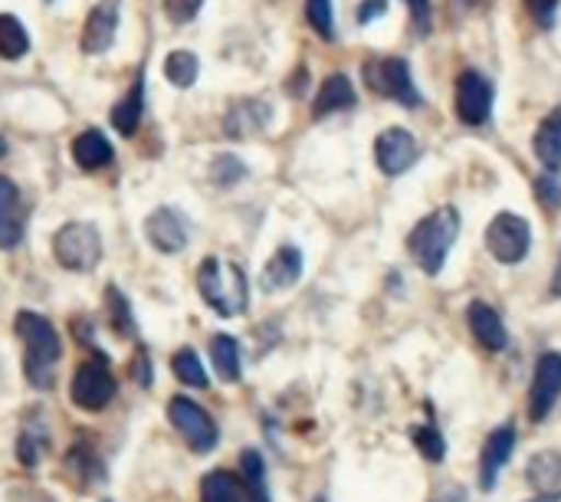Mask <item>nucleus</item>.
<instances>
[{"label":"nucleus","mask_w":561,"mask_h":502,"mask_svg":"<svg viewBox=\"0 0 561 502\" xmlns=\"http://www.w3.org/2000/svg\"><path fill=\"white\" fill-rule=\"evenodd\" d=\"M411 437H414V447L421 450V457H424V460L440 464V460L447 457V444H444V434H440L437 427H431V424L414 427V431H411Z\"/></svg>","instance_id":"7c9ffc66"},{"label":"nucleus","mask_w":561,"mask_h":502,"mask_svg":"<svg viewBox=\"0 0 561 502\" xmlns=\"http://www.w3.org/2000/svg\"><path fill=\"white\" fill-rule=\"evenodd\" d=\"M171 368H174V375H178L181 385H187V388H210V378L204 372V362L197 358L194 349H178L171 355Z\"/></svg>","instance_id":"c85d7f7f"},{"label":"nucleus","mask_w":561,"mask_h":502,"mask_svg":"<svg viewBox=\"0 0 561 502\" xmlns=\"http://www.w3.org/2000/svg\"><path fill=\"white\" fill-rule=\"evenodd\" d=\"M365 79L371 85V92L398 102V105H408V109H421V92L411 79V66L401 59V56H385L378 62H368L365 66Z\"/></svg>","instance_id":"0eeeda50"},{"label":"nucleus","mask_w":561,"mask_h":502,"mask_svg":"<svg viewBox=\"0 0 561 502\" xmlns=\"http://www.w3.org/2000/svg\"><path fill=\"white\" fill-rule=\"evenodd\" d=\"M53 256L69 273L95 270V263L102 260V237L95 224H82V220L62 224L53 237Z\"/></svg>","instance_id":"20e7f679"},{"label":"nucleus","mask_w":561,"mask_h":502,"mask_svg":"<svg viewBox=\"0 0 561 502\" xmlns=\"http://www.w3.org/2000/svg\"><path fill=\"white\" fill-rule=\"evenodd\" d=\"M434 502H467V493H463L460 487H447V490L437 493V500Z\"/></svg>","instance_id":"ea45409f"},{"label":"nucleus","mask_w":561,"mask_h":502,"mask_svg":"<svg viewBox=\"0 0 561 502\" xmlns=\"http://www.w3.org/2000/svg\"><path fill=\"white\" fill-rule=\"evenodd\" d=\"M513 450H516V427H513V424H503V427H496V431L486 437L483 454H480V487H483L486 493L496 490L500 474H503V467L510 464Z\"/></svg>","instance_id":"4468645a"},{"label":"nucleus","mask_w":561,"mask_h":502,"mask_svg":"<svg viewBox=\"0 0 561 502\" xmlns=\"http://www.w3.org/2000/svg\"><path fill=\"white\" fill-rule=\"evenodd\" d=\"M240 483L247 502H270V490H266V464L256 450H243L240 454Z\"/></svg>","instance_id":"b1692460"},{"label":"nucleus","mask_w":561,"mask_h":502,"mask_svg":"<svg viewBox=\"0 0 561 502\" xmlns=\"http://www.w3.org/2000/svg\"><path fill=\"white\" fill-rule=\"evenodd\" d=\"M108 306H112V326H115V332H118V335H128V332H131L128 299H125L115 286H108Z\"/></svg>","instance_id":"72a5a7b5"},{"label":"nucleus","mask_w":561,"mask_h":502,"mask_svg":"<svg viewBox=\"0 0 561 502\" xmlns=\"http://www.w3.org/2000/svg\"><path fill=\"white\" fill-rule=\"evenodd\" d=\"M408 7H411V20H414V30H417V36H427L431 33V26H434V20H431V0H408Z\"/></svg>","instance_id":"4c0bfd02"},{"label":"nucleus","mask_w":561,"mask_h":502,"mask_svg":"<svg viewBox=\"0 0 561 502\" xmlns=\"http://www.w3.org/2000/svg\"><path fill=\"white\" fill-rule=\"evenodd\" d=\"M210 362H214V368H217V375H220V381H237L240 378V345H237V339L233 335H214L210 339Z\"/></svg>","instance_id":"a878e982"},{"label":"nucleus","mask_w":561,"mask_h":502,"mask_svg":"<svg viewBox=\"0 0 561 502\" xmlns=\"http://www.w3.org/2000/svg\"><path fill=\"white\" fill-rule=\"evenodd\" d=\"M270 118H273V109H270L266 102H260V99H240V102L227 112L224 132H227L230 138H253V135H260V132L270 125Z\"/></svg>","instance_id":"dca6fc26"},{"label":"nucleus","mask_w":561,"mask_h":502,"mask_svg":"<svg viewBox=\"0 0 561 502\" xmlns=\"http://www.w3.org/2000/svg\"><path fill=\"white\" fill-rule=\"evenodd\" d=\"M536 158L549 168V171H559L561 168V105H556L546 118H542V125H539V132H536Z\"/></svg>","instance_id":"5701e85b"},{"label":"nucleus","mask_w":561,"mask_h":502,"mask_svg":"<svg viewBox=\"0 0 561 502\" xmlns=\"http://www.w3.org/2000/svg\"><path fill=\"white\" fill-rule=\"evenodd\" d=\"M210 178H214V184L230 187V184H237V181H243V178H247V168H243V161H240V158H233V155H220V158L210 164Z\"/></svg>","instance_id":"473e14b6"},{"label":"nucleus","mask_w":561,"mask_h":502,"mask_svg":"<svg viewBox=\"0 0 561 502\" xmlns=\"http://www.w3.org/2000/svg\"><path fill=\"white\" fill-rule=\"evenodd\" d=\"M355 105V85L345 72H332L322 85H319V95L312 102V115L316 118H325V115H335V112H345Z\"/></svg>","instance_id":"aec40b11"},{"label":"nucleus","mask_w":561,"mask_h":502,"mask_svg":"<svg viewBox=\"0 0 561 502\" xmlns=\"http://www.w3.org/2000/svg\"><path fill=\"white\" fill-rule=\"evenodd\" d=\"M561 0H526V10L533 13V20L542 26V30H552L556 23V13H559Z\"/></svg>","instance_id":"e433bc0d"},{"label":"nucleus","mask_w":561,"mask_h":502,"mask_svg":"<svg viewBox=\"0 0 561 502\" xmlns=\"http://www.w3.org/2000/svg\"><path fill=\"white\" fill-rule=\"evenodd\" d=\"M201 7H204V0H164V13L174 23H191L201 13Z\"/></svg>","instance_id":"c9c22d12"},{"label":"nucleus","mask_w":561,"mask_h":502,"mask_svg":"<svg viewBox=\"0 0 561 502\" xmlns=\"http://www.w3.org/2000/svg\"><path fill=\"white\" fill-rule=\"evenodd\" d=\"M536 194H539V201H542L549 210L561 207V178H556V174H542V178L536 181Z\"/></svg>","instance_id":"f704fd0d"},{"label":"nucleus","mask_w":561,"mask_h":502,"mask_svg":"<svg viewBox=\"0 0 561 502\" xmlns=\"http://www.w3.org/2000/svg\"><path fill=\"white\" fill-rule=\"evenodd\" d=\"M306 20L322 39H335V10L332 0H306Z\"/></svg>","instance_id":"2f4dec72"},{"label":"nucleus","mask_w":561,"mask_h":502,"mask_svg":"<svg viewBox=\"0 0 561 502\" xmlns=\"http://www.w3.org/2000/svg\"><path fill=\"white\" fill-rule=\"evenodd\" d=\"M457 3H460V7H470V3H477V0H454V7H457Z\"/></svg>","instance_id":"79ce46f5"},{"label":"nucleus","mask_w":561,"mask_h":502,"mask_svg":"<svg viewBox=\"0 0 561 502\" xmlns=\"http://www.w3.org/2000/svg\"><path fill=\"white\" fill-rule=\"evenodd\" d=\"M30 53V33L13 13H0V59H20Z\"/></svg>","instance_id":"bb28decb"},{"label":"nucleus","mask_w":561,"mask_h":502,"mask_svg":"<svg viewBox=\"0 0 561 502\" xmlns=\"http://www.w3.org/2000/svg\"><path fill=\"white\" fill-rule=\"evenodd\" d=\"M145 237H148V243H151L158 253H164V256L181 253V250L187 247V220H184L174 207H158V210H151L148 220H145Z\"/></svg>","instance_id":"f8f14e48"},{"label":"nucleus","mask_w":561,"mask_h":502,"mask_svg":"<svg viewBox=\"0 0 561 502\" xmlns=\"http://www.w3.org/2000/svg\"><path fill=\"white\" fill-rule=\"evenodd\" d=\"M529 502H559V500H549V497H533Z\"/></svg>","instance_id":"37998d69"},{"label":"nucleus","mask_w":561,"mask_h":502,"mask_svg":"<svg viewBox=\"0 0 561 502\" xmlns=\"http://www.w3.org/2000/svg\"><path fill=\"white\" fill-rule=\"evenodd\" d=\"M302 276V253L296 247H279L270 263L263 266V276H260V286L266 293H283V289H293Z\"/></svg>","instance_id":"f3484780"},{"label":"nucleus","mask_w":561,"mask_h":502,"mask_svg":"<svg viewBox=\"0 0 561 502\" xmlns=\"http://www.w3.org/2000/svg\"><path fill=\"white\" fill-rule=\"evenodd\" d=\"M385 10H388V0H365V3L358 7V23L368 26V23H371L375 16H381Z\"/></svg>","instance_id":"58836bf2"},{"label":"nucleus","mask_w":561,"mask_h":502,"mask_svg":"<svg viewBox=\"0 0 561 502\" xmlns=\"http://www.w3.org/2000/svg\"><path fill=\"white\" fill-rule=\"evenodd\" d=\"M168 421L194 454H210L217 447V441H220V431H217L214 418L191 398H181V395L171 398L168 401Z\"/></svg>","instance_id":"423d86ee"},{"label":"nucleus","mask_w":561,"mask_h":502,"mask_svg":"<svg viewBox=\"0 0 561 502\" xmlns=\"http://www.w3.org/2000/svg\"><path fill=\"white\" fill-rule=\"evenodd\" d=\"M417 158H421V148H417V138L408 128H388L375 141V161L388 178L404 174Z\"/></svg>","instance_id":"9b49d317"},{"label":"nucleus","mask_w":561,"mask_h":502,"mask_svg":"<svg viewBox=\"0 0 561 502\" xmlns=\"http://www.w3.org/2000/svg\"><path fill=\"white\" fill-rule=\"evenodd\" d=\"M49 450L46 444V431H36V427H23L20 437H16V460L26 467V470H36L39 457Z\"/></svg>","instance_id":"c756f323"},{"label":"nucleus","mask_w":561,"mask_h":502,"mask_svg":"<svg viewBox=\"0 0 561 502\" xmlns=\"http://www.w3.org/2000/svg\"><path fill=\"white\" fill-rule=\"evenodd\" d=\"M561 398V355L559 352H546L536 365L533 375V388H529V418L536 424H542L552 408Z\"/></svg>","instance_id":"9d476101"},{"label":"nucleus","mask_w":561,"mask_h":502,"mask_svg":"<svg viewBox=\"0 0 561 502\" xmlns=\"http://www.w3.org/2000/svg\"><path fill=\"white\" fill-rule=\"evenodd\" d=\"M141 115H145V76L138 72L135 82H131V89L112 109V125H115L118 135H135L138 125H141Z\"/></svg>","instance_id":"412c9836"},{"label":"nucleus","mask_w":561,"mask_h":502,"mask_svg":"<svg viewBox=\"0 0 561 502\" xmlns=\"http://www.w3.org/2000/svg\"><path fill=\"white\" fill-rule=\"evenodd\" d=\"M13 329L23 342V375L36 391H49L53 378H56V365L62 358V342L53 329L49 319H43L39 312H16Z\"/></svg>","instance_id":"f257e3e1"},{"label":"nucleus","mask_w":561,"mask_h":502,"mask_svg":"<svg viewBox=\"0 0 561 502\" xmlns=\"http://www.w3.org/2000/svg\"><path fill=\"white\" fill-rule=\"evenodd\" d=\"M526 480L533 483L536 497L561 502V450H542L529 460Z\"/></svg>","instance_id":"6ab92c4d"},{"label":"nucleus","mask_w":561,"mask_h":502,"mask_svg":"<svg viewBox=\"0 0 561 502\" xmlns=\"http://www.w3.org/2000/svg\"><path fill=\"white\" fill-rule=\"evenodd\" d=\"M197 289L201 299L224 319L240 316L250 306V286H247V273L220 256H207L197 266Z\"/></svg>","instance_id":"7ed1b4c3"},{"label":"nucleus","mask_w":561,"mask_h":502,"mask_svg":"<svg viewBox=\"0 0 561 502\" xmlns=\"http://www.w3.org/2000/svg\"><path fill=\"white\" fill-rule=\"evenodd\" d=\"M552 296H559L561 299V253H559V263H556V276H552Z\"/></svg>","instance_id":"a19ab883"},{"label":"nucleus","mask_w":561,"mask_h":502,"mask_svg":"<svg viewBox=\"0 0 561 502\" xmlns=\"http://www.w3.org/2000/svg\"><path fill=\"white\" fill-rule=\"evenodd\" d=\"M197 72H201V62H197V56H194V53H187V49H174V53H168V59H164V76H168V82H171V85H178V89H191V85L197 82Z\"/></svg>","instance_id":"cd10ccee"},{"label":"nucleus","mask_w":561,"mask_h":502,"mask_svg":"<svg viewBox=\"0 0 561 502\" xmlns=\"http://www.w3.org/2000/svg\"><path fill=\"white\" fill-rule=\"evenodd\" d=\"M529 247H533V230H529V220L519 217V214H496L486 227V250L496 263H523L529 256Z\"/></svg>","instance_id":"39448f33"},{"label":"nucleus","mask_w":561,"mask_h":502,"mask_svg":"<svg viewBox=\"0 0 561 502\" xmlns=\"http://www.w3.org/2000/svg\"><path fill=\"white\" fill-rule=\"evenodd\" d=\"M460 237V214L457 207L444 204L437 207L434 214H427L408 237V250H411V260L427 273V276H437L450 256V247L454 240Z\"/></svg>","instance_id":"f03ea898"},{"label":"nucleus","mask_w":561,"mask_h":502,"mask_svg":"<svg viewBox=\"0 0 561 502\" xmlns=\"http://www.w3.org/2000/svg\"><path fill=\"white\" fill-rule=\"evenodd\" d=\"M467 322H470V332H473V339L483 345V349H490V352H503L506 345H510V335H506V326H503V319H500V312L493 309V306H486V303H470V309H467Z\"/></svg>","instance_id":"a211bd4d"},{"label":"nucleus","mask_w":561,"mask_h":502,"mask_svg":"<svg viewBox=\"0 0 561 502\" xmlns=\"http://www.w3.org/2000/svg\"><path fill=\"white\" fill-rule=\"evenodd\" d=\"M3 155H7V141L0 138V158H3Z\"/></svg>","instance_id":"c03bdc74"},{"label":"nucleus","mask_w":561,"mask_h":502,"mask_svg":"<svg viewBox=\"0 0 561 502\" xmlns=\"http://www.w3.org/2000/svg\"><path fill=\"white\" fill-rule=\"evenodd\" d=\"M72 161L82 171H99V168H105L112 161V141L102 132L89 128V132L72 138Z\"/></svg>","instance_id":"4be33fe9"},{"label":"nucleus","mask_w":561,"mask_h":502,"mask_svg":"<svg viewBox=\"0 0 561 502\" xmlns=\"http://www.w3.org/2000/svg\"><path fill=\"white\" fill-rule=\"evenodd\" d=\"M115 391H118V385H115L105 358L102 362L99 358L95 362H82L76 368L72 381H69V401L76 408H82V411H102V408H108L112 398H115Z\"/></svg>","instance_id":"6e6552de"},{"label":"nucleus","mask_w":561,"mask_h":502,"mask_svg":"<svg viewBox=\"0 0 561 502\" xmlns=\"http://www.w3.org/2000/svg\"><path fill=\"white\" fill-rule=\"evenodd\" d=\"M118 20H122V7L118 0H99L89 16H85V26H82V53L95 56V53H105L112 43H115V33H118Z\"/></svg>","instance_id":"ddd939ff"},{"label":"nucleus","mask_w":561,"mask_h":502,"mask_svg":"<svg viewBox=\"0 0 561 502\" xmlns=\"http://www.w3.org/2000/svg\"><path fill=\"white\" fill-rule=\"evenodd\" d=\"M201 502H247V493L233 474L214 470L201 480Z\"/></svg>","instance_id":"393cba45"},{"label":"nucleus","mask_w":561,"mask_h":502,"mask_svg":"<svg viewBox=\"0 0 561 502\" xmlns=\"http://www.w3.org/2000/svg\"><path fill=\"white\" fill-rule=\"evenodd\" d=\"M457 118L470 128H480L490 122V112H493V85L483 72L477 69H467L460 72L457 79Z\"/></svg>","instance_id":"1a4fd4ad"},{"label":"nucleus","mask_w":561,"mask_h":502,"mask_svg":"<svg viewBox=\"0 0 561 502\" xmlns=\"http://www.w3.org/2000/svg\"><path fill=\"white\" fill-rule=\"evenodd\" d=\"M23 197L10 178H0V250H13L23 240Z\"/></svg>","instance_id":"2eb2a0df"}]
</instances>
